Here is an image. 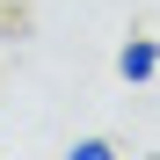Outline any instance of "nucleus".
<instances>
[{"label":"nucleus","instance_id":"obj_1","mask_svg":"<svg viewBox=\"0 0 160 160\" xmlns=\"http://www.w3.org/2000/svg\"><path fill=\"white\" fill-rule=\"evenodd\" d=\"M117 73L131 80V88H138V80H153V73H160V44H153V37H131V44L117 51Z\"/></svg>","mask_w":160,"mask_h":160},{"label":"nucleus","instance_id":"obj_2","mask_svg":"<svg viewBox=\"0 0 160 160\" xmlns=\"http://www.w3.org/2000/svg\"><path fill=\"white\" fill-rule=\"evenodd\" d=\"M66 160H117V146H109V138H73Z\"/></svg>","mask_w":160,"mask_h":160},{"label":"nucleus","instance_id":"obj_3","mask_svg":"<svg viewBox=\"0 0 160 160\" xmlns=\"http://www.w3.org/2000/svg\"><path fill=\"white\" fill-rule=\"evenodd\" d=\"M138 160H160V153H138Z\"/></svg>","mask_w":160,"mask_h":160}]
</instances>
